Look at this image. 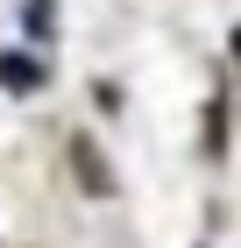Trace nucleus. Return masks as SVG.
Here are the masks:
<instances>
[{"label":"nucleus","instance_id":"obj_1","mask_svg":"<svg viewBox=\"0 0 241 248\" xmlns=\"http://www.w3.org/2000/svg\"><path fill=\"white\" fill-rule=\"evenodd\" d=\"M0 78H7V85L21 93V85H43V64H21V57H7V64H0Z\"/></svg>","mask_w":241,"mask_h":248}]
</instances>
